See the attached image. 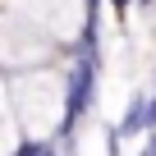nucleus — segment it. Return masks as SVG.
<instances>
[{
    "label": "nucleus",
    "instance_id": "1",
    "mask_svg": "<svg viewBox=\"0 0 156 156\" xmlns=\"http://www.w3.org/2000/svg\"><path fill=\"white\" fill-rule=\"evenodd\" d=\"M97 69H101L97 32L87 28V32H83V51H78V60H73L69 73H64V129H60V138H69L73 124L87 115V106H92V97H97Z\"/></svg>",
    "mask_w": 156,
    "mask_h": 156
},
{
    "label": "nucleus",
    "instance_id": "2",
    "mask_svg": "<svg viewBox=\"0 0 156 156\" xmlns=\"http://www.w3.org/2000/svg\"><path fill=\"white\" fill-rule=\"evenodd\" d=\"M138 133H151V97H129V106H124V119L115 124V133H110V142H124V138H138Z\"/></svg>",
    "mask_w": 156,
    "mask_h": 156
},
{
    "label": "nucleus",
    "instance_id": "3",
    "mask_svg": "<svg viewBox=\"0 0 156 156\" xmlns=\"http://www.w3.org/2000/svg\"><path fill=\"white\" fill-rule=\"evenodd\" d=\"M110 5H115L119 14H129V5H133V0H110Z\"/></svg>",
    "mask_w": 156,
    "mask_h": 156
},
{
    "label": "nucleus",
    "instance_id": "4",
    "mask_svg": "<svg viewBox=\"0 0 156 156\" xmlns=\"http://www.w3.org/2000/svg\"><path fill=\"white\" fill-rule=\"evenodd\" d=\"M142 156H156V129H151V142H147V151Z\"/></svg>",
    "mask_w": 156,
    "mask_h": 156
}]
</instances>
